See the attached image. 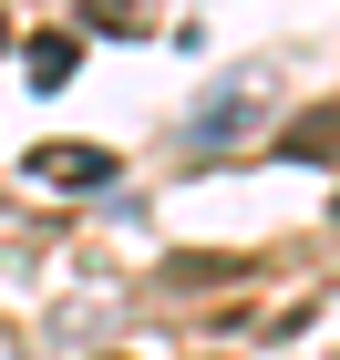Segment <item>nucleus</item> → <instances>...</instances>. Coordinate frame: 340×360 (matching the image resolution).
Here are the masks:
<instances>
[{
  "instance_id": "obj_1",
  "label": "nucleus",
  "mask_w": 340,
  "mask_h": 360,
  "mask_svg": "<svg viewBox=\"0 0 340 360\" xmlns=\"http://www.w3.org/2000/svg\"><path fill=\"white\" fill-rule=\"evenodd\" d=\"M21 175H42V186H73V195H83V186H103V175H113V155H103V144H31V165Z\"/></svg>"
},
{
  "instance_id": "obj_2",
  "label": "nucleus",
  "mask_w": 340,
  "mask_h": 360,
  "mask_svg": "<svg viewBox=\"0 0 340 360\" xmlns=\"http://www.w3.org/2000/svg\"><path fill=\"white\" fill-rule=\"evenodd\" d=\"M73 72V41H31V83H62Z\"/></svg>"
}]
</instances>
